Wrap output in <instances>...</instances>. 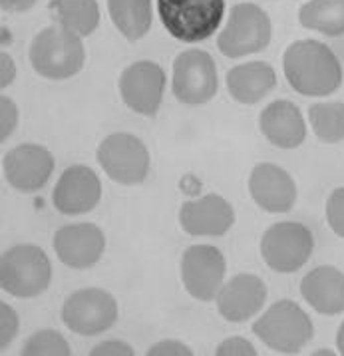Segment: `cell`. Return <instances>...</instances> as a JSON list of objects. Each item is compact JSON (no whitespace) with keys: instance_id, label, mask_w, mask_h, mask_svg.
<instances>
[{"instance_id":"6da1fadb","label":"cell","mask_w":344,"mask_h":356,"mask_svg":"<svg viewBox=\"0 0 344 356\" xmlns=\"http://www.w3.org/2000/svg\"><path fill=\"white\" fill-rule=\"evenodd\" d=\"M283 72L288 86L306 98H322L343 86V64L327 44L297 40L283 56Z\"/></svg>"},{"instance_id":"7a4b0ae2","label":"cell","mask_w":344,"mask_h":356,"mask_svg":"<svg viewBox=\"0 0 344 356\" xmlns=\"http://www.w3.org/2000/svg\"><path fill=\"white\" fill-rule=\"evenodd\" d=\"M253 332L265 346L279 355H299L313 341L311 316L295 300H277L253 323Z\"/></svg>"},{"instance_id":"3957f363","label":"cell","mask_w":344,"mask_h":356,"mask_svg":"<svg viewBox=\"0 0 344 356\" xmlns=\"http://www.w3.org/2000/svg\"><path fill=\"white\" fill-rule=\"evenodd\" d=\"M86 50L82 38L62 26L42 29L30 44V64L46 80H66L84 68Z\"/></svg>"},{"instance_id":"277c9868","label":"cell","mask_w":344,"mask_h":356,"mask_svg":"<svg viewBox=\"0 0 344 356\" xmlns=\"http://www.w3.org/2000/svg\"><path fill=\"white\" fill-rule=\"evenodd\" d=\"M52 281V263L38 245H15L0 257V286L16 299L40 297Z\"/></svg>"},{"instance_id":"5b68a950","label":"cell","mask_w":344,"mask_h":356,"mask_svg":"<svg viewBox=\"0 0 344 356\" xmlns=\"http://www.w3.org/2000/svg\"><path fill=\"white\" fill-rule=\"evenodd\" d=\"M158 15L175 40L203 42L221 26L225 0H158Z\"/></svg>"},{"instance_id":"8992f818","label":"cell","mask_w":344,"mask_h":356,"mask_svg":"<svg viewBox=\"0 0 344 356\" xmlns=\"http://www.w3.org/2000/svg\"><path fill=\"white\" fill-rule=\"evenodd\" d=\"M271 18L253 2H241L231 8L225 29L217 36V48L223 56L241 58L257 54L271 42Z\"/></svg>"},{"instance_id":"52a82bcc","label":"cell","mask_w":344,"mask_h":356,"mask_svg":"<svg viewBox=\"0 0 344 356\" xmlns=\"http://www.w3.org/2000/svg\"><path fill=\"white\" fill-rule=\"evenodd\" d=\"M315 251L311 229L299 221L272 223L261 237V257L267 267L281 275L302 269Z\"/></svg>"},{"instance_id":"ba28073f","label":"cell","mask_w":344,"mask_h":356,"mask_svg":"<svg viewBox=\"0 0 344 356\" xmlns=\"http://www.w3.org/2000/svg\"><path fill=\"white\" fill-rule=\"evenodd\" d=\"M104 173L120 186H140L149 173V152L145 143L128 131L106 136L96 149Z\"/></svg>"},{"instance_id":"9c48e42d","label":"cell","mask_w":344,"mask_h":356,"mask_svg":"<svg viewBox=\"0 0 344 356\" xmlns=\"http://www.w3.org/2000/svg\"><path fill=\"white\" fill-rule=\"evenodd\" d=\"M117 302L104 289L86 286L74 291L62 305V323L80 337H98L117 321Z\"/></svg>"},{"instance_id":"30bf717a","label":"cell","mask_w":344,"mask_h":356,"mask_svg":"<svg viewBox=\"0 0 344 356\" xmlns=\"http://www.w3.org/2000/svg\"><path fill=\"white\" fill-rule=\"evenodd\" d=\"M173 96L187 106H201L217 96L219 78L211 54L205 50H186L173 62Z\"/></svg>"},{"instance_id":"8fae6325","label":"cell","mask_w":344,"mask_h":356,"mask_svg":"<svg viewBox=\"0 0 344 356\" xmlns=\"http://www.w3.org/2000/svg\"><path fill=\"white\" fill-rule=\"evenodd\" d=\"M179 269L187 293L201 302H211L223 286L227 263L213 245H191L181 255Z\"/></svg>"},{"instance_id":"7c38bea8","label":"cell","mask_w":344,"mask_h":356,"mask_svg":"<svg viewBox=\"0 0 344 356\" xmlns=\"http://www.w3.org/2000/svg\"><path fill=\"white\" fill-rule=\"evenodd\" d=\"M163 92L165 72L156 62H133L120 76V96L136 114L156 115L163 100Z\"/></svg>"},{"instance_id":"4fadbf2b","label":"cell","mask_w":344,"mask_h":356,"mask_svg":"<svg viewBox=\"0 0 344 356\" xmlns=\"http://www.w3.org/2000/svg\"><path fill=\"white\" fill-rule=\"evenodd\" d=\"M4 179L22 193L42 189L52 171L54 157L40 143H20L2 159Z\"/></svg>"},{"instance_id":"5bb4252c","label":"cell","mask_w":344,"mask_h":356,"mask_svg":"<svg viewBox=\"0 0 344 356\" xmlns=\"http://www.w3.org/2000/svg\"><path fill=\"white\" fill-rule=\"evenodd\" d=\"M54 253L66 267L84 271L94 267L106 251V235L94 223H70L54 233Z\"/></svg>"},{"instance_id":"9a60e30c","label":"cell","mask_w":344,"mask_h":356,"mask_svg":"<svg viewBox=\"0 0 344 356\" xmlns=\"http://www.w3.org/2000/svg\"><path fill=\"white\" fill-rule=\"evenodd\" d=\"M101 200V184L96 171L76 163L62 171L52 191V205L62 215H82L92 211Z\"/></svg>"},{"instance_id":"2e32d148","label":"cell","mask_w":344,"mask_h":356,"mask_svg":"<svg viewBox=\"0 0 344 356\" xmlns=\"http://www.w3.org/2000/svg\"><path fill=\"white\" fill-rule=\"evenodd\" d=\"M217 311L229 323H247L267 302V285L251 273H239L223 283L215 297Z\"/></svg>"},{"instance_id":"e0dca14e","label":"cell","mask_w":344,"mask_h":356,"mask_svg":"<svg viewBox=\"0 0 344 356\" xmlns=\"http://www.w3.org/2000/svg\"><path fill=\"white\" fill-rule=\"evenodd\" d=\"M235 223V209L217 193L186 201L179 207V225L191 237H221Z\"/></svg>"},{"instance_id":"ac0fdd59","label":"cell","mask_w":344,"mask_h":356,"mask_svg":"<svg viewBox=\"0 0 344 356\" xmlns=\"http://www.w3.org/2000/svg\"><path fill=\"white\" fill-rule=\"evenodd\" d=\"M249 193L267 213H287L297 203V184L287 170L257 163L249 175Z\"/></svg>"},{"instance_id":"d6986e66","label":"cell","mask_w":344,"mask_h":356,"mask_svg":"<svg viewBox=\"0 0 344 356\" xmlns=\"http://www.w3.org/2000/svg\"><path fill=\"white\" fill-rule=\"evenodd\" d=\"M259 129L279 149H297L306 140L301 110L288 100L271 102L259 115Z\"/></svg>"},{"instance_id":"ffe728a7","label":"cell","mask_w":344,"mask_h":356,"mask_svg":"<svg viewBox=\"0 0 344 356\" xmlns=\"http://www.w3.org/2000/svg\"><path fill=\"white\" fill-rule=\"evenodd\" d=\"M301 295L316 313L341 314L344 311V273L332 265H320L301 281Z\"/></svg>"},{"instance_id":"44dd1931","label":"cell","mask_w":344,"mask_h":356,"mask_svg":"<svg viewBox=\"0 0 344 356\" xmlns=\"http://www.w3.org/2000/svg\"><path fill=\"white\" fill-rule=\"evenodd\" d=\"M275 86L277 72L267 62H247L227 72V90L239 104H259Z\"/></svg>"},{"instance_id":"7402d4cb","label":"cell","mask_w":344,"mask_h":356,"mask_svg":"<svg viewBox=\"0 0 344 356\" xmlns=\"http://www.w3.org/2000/svg\"><path fill=\"white\" fill-rule=\"evenodd\" d=\"M48 15L52 22L86 38L100 24V6L96 0H50Z\"/></svg>"},{"instance_id":"603a6c76","label":"cell","mask_w":344,"mask_h":356,"mask_svg":"<svg viewBox=\"0 0 344 356\" xmlns=\"http://www.w3.org/2000/svg\"><path fill=\"white\" fill-rule=\"evenodd\" d=\"M108 13L122 36L136 42L151 29V0H108Z\"/></svg>"},{"instance_id":"cb8c5ba5","label":"cell","mask_w":344,"mask_h":356,"mask_svg":"<svg viewBox=\"0 0 344 356\" xmlns=\"http://www.w3.org/2000/svg\"><path fill=\"white\" fill-rule=\"evenodd\" d=\"M299 22L322 36H344V0H309L299 10Z\"/></svg>"},{"instance_id":"d4e9b609","label":"cell","mask_w":344,"mask_h":356,"mask_svg":"<svg viewBox=\"0 0 344 356\" xmlns=\"http://www.w3.org/2000/svg\"><path fill=\"white\" fill-rule=\"evenodd\" d=\"M309 122L315 136L325 143H338L344 140V104L320 102L309 108Z\"/></svg>"},{"instance_id":"484cf974","label":"cell","mask_w":344,"mask_h":356,"mask_svg":"<svg viewBox=\"0 0 344 356\" xmlns=\"http://www.w3.org/2000/svg\"><path fill=\"white\" fill-rule=\"evenodd\" d=\"M22 356H70V344L68 341L54 330V328H42L30 334L28 341L22 346Z\"/></svg>"},{"instance_id":"4316f807","label":"cell","mask_w":344,"mask_h":356,"mask_svg":"<svg viewBox=\"0 0 344 356\" xmlns=\"http://www.w3.org/2000/svg\"><path fill=\"white\" fill-rule=\"evenodd\" d=\"M327 223L334 235L344 239V187H336L327 200Z\"/></svg>"},{"instance_id":"83f0119b","label":"cell","mask_w":344,"mask_h":356,"mask_svg":"<svg viewBox=\"0 0 344 356\" xmlns=\"http://www.w3.org/2000/svg\"><path fill=\"white\" fill-rule=\"evenodd\" d=\"M18 327H20V321L15 309L8 302H0V348L2 350H6L13 344L18 334Z\"/></svg>"},{"instance_id":"f1b7e54d","label":"cell","mask_w":344,"mask_h":356,"mask_svg":"<svg viewBox=\"0 0 344 356\" xmlns=\"http://www.w3.org/2000/svg\"><path fill=\"white\" fill-rule=\"evenodd\" d=\"M18 126V106L8 96H0V142H6Z\"/></svg>"},{"instance_id":"f546056e","label":"cell","mask_w":344,"mask_h":356,"mask_svg":"<svg viewBox=\"0 0 344 356\" xmlns=\"http://www.w3.org/2000/svg\"><path fill=\"white\" fill-rule=\"evenodd\" d=\"M217 356H255L257 350L251 342L247 339H241V337H231V339H225L217 346L215 350Z\"/></svg>"},{"instance_id":"4dcf8cb0","label":"cell","mask_w":344,"mask_h":356,"mask_svg":"<svg viewBox=\"0 0 344 356\" xmlns=\"http://www.w3.org/2000/svg\"><path fill=\"white\" fill-rule=\"evenodd\" d=\"M147 356H191L193 350L183 344L181 341H175V339H165V341H159L156 344H151L147 348Z\"/></svg>"},{"instance_id":"1f68e13d","label":"cell","mask_w":344,"mask_h":356,"mask_svg":"<svg viewBox=\"0 0 344 356\" xmlns=\"http://www.w3.org/2000/svg\"><path fill=\"white\" fill-rule=\"evenodd\" d=\"M92 356H133V348L124 341H104L92 348Z\"/></svg>"},{"instance_id":"d6a6232c","label":"cell","mask_w":344,"mask_h":356,"mask_svg":"<svg viewBox=\"0 0 344 356\" xmlns=\"http://www.w3.org/2000/svg\"><path fill=\"white\" fill-rule=\"evenodd\" d=\"M16 76V66L15 60L8 56L6 52L0 54V88H6L15 82Z\"/></svg>"},{"instance_id":"836d02e7","label":"cell","mask_w":344,"mask_h":356,"mask_svg":"<svg viewBox=\"0 0 344 356\" xmlns=\"http://www.w3.org/2000/svg\"><path fill=\"white\" fill-rule=\"evenodd\" d=\"M36 4V0H0L2 10L8 13H26Z\"/></svg>"},{"instance_id":"e575fe53","label":"cell","mask_w":344,"mask_h":356,"mask_svg":"<svg viewBox=\"0 0 344 356\" xmlns=\"http://www.w3.org/2000/svg\"><path fill=\"white\" fill-rule=\"evenodd\" d=\"M336 348H338V353L344 356V321L343 325L338 327V332H336Z\"/></svg>"},{"instance_id":"d590c367","label":"cell","mask_w":344,"mask_h":356,"mask_svg":"<svg viewBox=\"0 0 344 356\" xmlns=\"http://www.w3.org/2000/svg\"><path fill=\"white\" fill-rule=\"evenodd\" d=\"M315 355H334V353H330L329 348H320V350H318V353H315Z\"/></svg>"}]
</instances>
